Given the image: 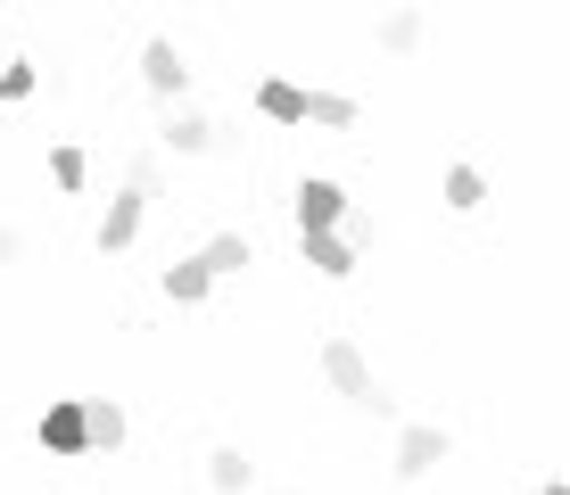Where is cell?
<instances>
[{
	"mask_svg": "<svg viewBox=\"0 0 570 495\" xmlns=\"http://www.w3.org/2000/svg\"><path fill=\"white\" fill-rule=\"evenodd\" d=\"M157 289H166L174 306H207V297H215V273L199 265V256H183V265H166V273H157Z\"/></svg>",
	"mask_w": 570,
	"mask_h": 495,
	"instance_id": "10",
	"label": "cell"
},
{
	"mask_svg": "<svg viewBox=\"0 0 570 495\" xmlns=\"http://www.w3.org/2000/svg\"><path fill=\"white\" fill-rule=\"evenodd\" d=\"M50 182L58 190H83V149H50Z\"/></svg>",
	"mask_w": 570,
	"mask_h": 495,
	"instance_id": "18",
	"label": "cell"
},
{
	"mask_svg": "<svg viewBox=\"0 0 570 495\" xmlns=\"http://www.w3.org/2000/svg\"><path fill=\"white\" fill-rule=\"evenodd\" d=\"M141 83L157 91V99H174V108H183V91H190V58L166 42V33H157V42L141 50Z\"/></svg>",
	"mask_w": 570,
	"mask_h": 495,
	"instance_id": "7",
	"label": "cell"
},
{
	"mask_svg": "<svg viewBox=\"0 0 570 495\" xmlns=\"http://www.w3.org/2000/svg\"><path fill=\"white\" fill-rule=\"evenodd\" d=\"M546 495H570V479H546Z\"/></svg>",
	"mask_w": 570,
	"mask_h": 495,
	"instance_id": "20",
	"label": "cell"
},
{
	"mask_svg": "<svg viewBox=\"0 0 570 495\" xmlns=\"http://www.w3.org/2000/svg\"><path fill=\"white\" fill-rule=\"evenodd\" d=\"M17 256H26V231H17V224H0V265H17Z\"/></svg>",
	"mask_w": 570,
	"mask_h": 495,
	"instance_id": "19",
	"label": "cell"
},
{
	"mask_svg": "<svg viewBox=\"0 0 570 495\" xmlns=\"http://www.w3.org/2000/svg\"><path fill=\"white\" fill-rule=\"evenodd\" d=\"M480 198H488V174H480V166H446V207L471 215Z\"/></svg>",
	"mask_w": 570,
	"mask_h": 495,
	"instance_id": "14",
	"label": "cell"
},
{
	"mask_svg": "<svg viewBox=\"0 0 570 495\" xmlns=\"http://www.w3.org/2000/svg\"><path fill=\"white\" fill-rule=\"evenodd\" d=\"M289 215H298V240H314V231H340V224H347V182L306 174V182L289 190Z\"/></svg>",
	"mask_w": 570,
	"mask_h": 495,
	"instance_id": "3",
	"label": "cell"
},
{
	"mask_svg": "<svg viewBox=\"0 0 570 495\" xmlns=\"http://www.w3.org/2000/svg\"><path fill=\"white\" fill-rule=\"evenodd\" d=\"M157 141H166L174 157H215V149H224V125L199 116V108H174L166 125H157Z\"/></svg>",
	"mask_w": 570,
	"mask_h": 495,
	"instance_id": "6",
	"label": "cell"
},
{
	"mask_svg": "<svg viewBox=\"0 0 570 495\" xmlns=\"http://www.w3.org/2000/svg\"><path fill=\"white\" fill-rule=\"evenodd\" d=\"M248 479H257V463H248L240 446H215V454H207V487H215V495H248Z\"/></svg>",
	"mask_w": 570,
	"mask_h": 495,
	"instance_id": "13",
	"label": "cell"
},
{
	"mask_svg": "<svg viewBox=\"0 0 570 495\" xmlns=\"http://www.w3.org/2000/svg\"><path fill=\"white\" fill-rule=\"evenodd\" d=\"M33 83H42V75H33V58H9V67H0V99H33Z\"/></svg>",
	"mask_w": 570,
	"mask_h": 495,
	"instance_id": "17",
	"label": "cell"
},
{
	"mask_svg": "<svg viewBox=\"0 0 570 495\" xmlns=\"http://www.w3.org/2000/svg\"><path fill=\"white\" fill-rule=\"evenodd\" d=\"M306 125H331V132L356 125V99L347 91H306Z\"/></svg>",
	"mask_w": 570,
	"mask_h": 495,
	"instance_id": "15",
	"label": "cell"
},
{
	"mask_svg": "<svg viewBox=\"0 0 570 495\" xmlns=\"http://www.w3.org/2000/svg\"><path fill=\"white\" fill-rule=\"evenodd\" d=\"M149 198H157V157H132L125 166V190H116V207L100 215V256H125L132 240H141V215H149Z\"/></svg>",
	"mask_w": 570,
	"mask_h": 495,
	"instance_id": "2",
	"label": "cell"
},
{
	"mask_svg": "<svg viewBox=\"0 0 570 495\" xmlns=\"http://www.w3.org/2000/svg\"><path fill=\"white\" fill-rule=\"evenodd\" d=\"M446 446H455V438H446L439 422H405L397 429V463H389V471H397V479H430V471L446 463Z\"/></svg>",
	"mask_w": 570,
	"mask_h": 495,
	"instance_id": "4",
	"label": "cell"
},
{
	"mask_svg": "<svg viewBox=\"0 0 570 495\" xmlns=\"http://www.w3.org/2000/svg\"><path fill=\"white\" fill-rule=\"evenodd\" d=\"M381 50H422V9H389L381 17Z\"/></svg>",
	"mask_w": 570,
	"mask_h": 495,
	"instance_id": "16",
	"label": "cell"
},
{
	"mask_svg": "<svg viewBox=\"0 0 570 495\" xmlns=\"http://www.w3.org/2000/svg\"><path fill=\"white\" fill-rule=\"evenodd\" d=\"M199 265L224 281V273H248V265H257V248H248V231H215V240L199 248Z\"/></svg>",
	"mask_w": 570,
	"mask_h": 495,
	"instance_id": "12",
	"label": "cell"
},
{
	"mask_svg": "<svg viewBox=\"0 0 570 495\" xmlns=\"http://www.w3.org/2000/svg\"><path fill=\"white\" fill-rule=\"evenodd\" d=\"M83 438H91V454H116V446L132 438V422H125L116 396H83Z\"/></svg>",
	"mask_w": 570,
	"mask_h": 495,
	"instance_id": "8",
	"label": "cell"
},
{
	"mask_svg": "<svg viewBox=\"0 0 570 495\" xmlns=\"http://www.w3.org/2000/svg\"><path fill=\"white\" fill-rule=\"evenodd\" d=\"M33 438H42V454H91V438H83V396H50V413L33 422Z\"/></svg>",
	"mask_w": 570,
	"mask_h": 495,
	"instance_id": "5",
	"label": "cell"
},
{
	"mask_svg": "<svg viewBox=\"0 0 570 495\" xmlns=\"http://www.w3.org/2000/svg\"><path fill=\"white\" fill-rule=\"evenodd\" d=\"M306 265L323 273V281H347L364 256H356V240H347V231H314V240H306Z\"/></svg>",
	"mask_w": 570,
	"mask_h": 495,
	"instance_id": "9",
	"label": "cell"
},
{
	"mask_svg": "<svg viewBox=\"0 0 570 495\" xmlns=\"http://www.w3.org/2000/svg\"><path fill=\"white\" fill-rule=\"evenodd\" d=\"M265 495H306V487H265Z\"/></svg>",
	"mask_w": 570,
	"mask_h": 495,
	"instance_id": "21",
	"label": "cell"
},
{
	"mask_svg": "<svg viewBox=\"0 0 570 495\" xmlns=\"http://www.w3.org/2000/svg\"><path fill=\"white\" fill-rule=\"evenodd\" d=\"M257 116H265V125H306V91L282 83V75H265V83H257Z\"/></svg>",
	"mask_w": 570,
	"mask_h": 495,
	"instance_id": "11",
	"label": "cell"
},
{
	"mask_svg": "<svg viewBox=\"0 0 570 495\" xmlns=\"http://www.w3.org/2000/svg\"><path fill=\"white\" fill-rule=\"evenodd\" d=\"M323 380L340 388L356 413H372V422H397V396H389V380L364 364V347H356V339H323Z\"/></svg>",
	"mask_w": 570,
	"mask_h": 495,
	"instance_id": "1",
	"label": "cell"
}]
</instances>
